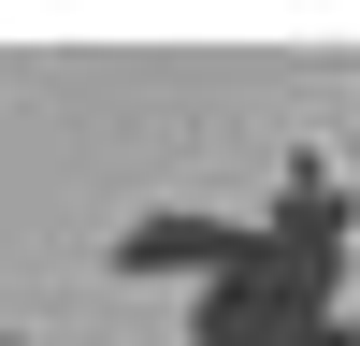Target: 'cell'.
<instances>
[{
    "label": "cell",
    "instance_id": "obj_1",
    "mask_svg": "<svg viewBox=\"0 0 360 346\" xmlns=\"http://www.w3.org/2000/svg\"><path fill=\"white\" fill-rule=\"evenodd\" d=\"M245 260H259V231H245V217H202V202H144V217L115 231V274L188 288V303H202V288H231Z\"/></svg>",
    "mask_w": 360,
    "mask_h": 346
},
{
    "label": "cell",
    "instance_id": "obj_2",
    "mask_svg": "<svg viewBox=\"0 0 360 346\" xmlns=\"http://www.w3.org/2000/svg\"><path fill=\"white\" fill-rule=\"evenodd\" d=\"M0 346H15V332H0Z\"/></svg>",
    "mask_w": 360,
    "mask_h": 346
}]
</instances>
